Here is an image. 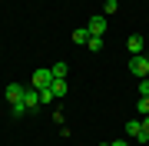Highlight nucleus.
I'll use <instances>...</instances> for the list:
<instances>
[{
  "label": "nucleus",
  "instance_id": "1",
  "mask_svg": "<svg viewBox=\"0 0 149 146\" xmlns=\"http://www.w3.org/2000/svg\"><path fill=\"white\" fill-rule=\"evenodd\" d=\"M129 73H136L139 80H143V76H149V57H146V53L133 57V60H129Z\"/></svg>",
  "mask_w": 149,
  "mask_h": 146
},
{
  "label": "nucleus",
  "instance_id": "2",
  "mask_svg": "<svg viewBox=\"0 0 149 146\" xmlns=\"http://www.w3.org/2000/svg\"><path fill=\"white\" fill-rule=\"evenodd\" d=\"M50 83H53V70H37V73L30 76V87L33 90H47Z\"/></svg>",
  "mask_w": 149,
  "mask_h": 146
},
{
  "label": "nucleus",
  "instance_id": "3",
  "mask_svg": "<svg viewBox=\"0 0 149 146\" xmlns=\"http://www.w3.org/2000/svg\"><path fill=\"white\" fill-rule=\"evenodd\" d=\"M23 93H27V87H23V83H7V100H10V103H20Z\"/></svg>",
  "mask_w": 149,
  "mask_h": 146
},
{
  "label": "nucleus",
  "instance_id": "4",
  "mask_svg": "<svg viewBox=\"0 0 149 146\" xmlns=\"http://www.w3.org/2000/svg\"><path fill=\"white\" fill-rule=\"evenodd\" d=\"M126 50H129V53H133V57H139V53H143V50H146V40L139 37V33H133V37L126 40Z\"/></svg>",
  "mask_w": 149,
  "mask_h": 146
},
{
  "label": "nucleus",
  "instance_id": "5",
  "mask_svg": "<svg viewBox=\"0 0 149 146\" xmlns=\"http://www.w3.org/2000/svg\"><path fill=\"white\" fill-rule=\"evenodd\" d=\"M23 103H27V110H37V106H43V100H40V90L27 87V93H23Z\"/></svg>",
  "mask_w": 149,
  "mask_h": 146
},
{
  "label": "nucleus",
  "instance_id": "6",
  "mask_svg": "<svg viewBox=\"0 0 149 146\" xmlns=\"http://www.w3.org/2000/svg\"><path fill=\"white\" fill-rule=\"evenodd\" d=\"M86 30H90V37H103V33H106V20H103V17H93V20L86 23Z\"/></svg>",
  "mask_w": 149,
  "mask_h": 146
},
{
  "label": "nucleus",
  "instance_id": "7",
  "mask_svg": "<svg viewBox=\"0 0 149 146\" xmlns=\"http://www.w3.org/2000/svg\"><path fill=\"white\" fill-rule=\"evenodd\" d=\"M123 130H126V136L139 140V136H143V119H126V126H123Z\"/></svg>",
  "mask_w": 149,
  "mask_h": 146
},
{
  "label": "nucleus",
  "instance_id": "8",
  "mask_svg": "<svg viewBox=\"0 0 149 146\" xmlns=\"http://www.w3.org/2000/svg\"><path fill=\"white\" fill-rule=\"evenodd\" d=\"M50 90H53V96H56V100H63L70 87H66V80H56V76H53V83H50Z\"/></svg>",
  "mask_w": 149,
  "mask_h": 146
},
{
  "label": "nucleus",
  "instance_id": "9",
  "mask_svg": "<svg viewBox=\"0 0 149 146\" xmlns=\"http://www.w3.org/2000/svg\"><path fill=\"white\" fill-rule=\"evenodd\" d=\"M86 40H90V30H86V27H76V30H73V43L86 47Z\"/></svg>",
  "mask_w": 149,
  "mask_h": 146
},
{
  "label": "nucleus",
  "instance_id": "10",
  "mask_svg": "<svg viewBox=\"0 0 149 146\" xmlns=\"http://www.w3.org/2000/svg\"><path fill=\"white\" fill-rule=\"evenodd\" d=\"M10 113H13V119H20V116H27V103H10Z\"/></svg>",
  "mask_w": 149,
  "mask_h": 146
},
{
  "label": "nucleus",
  "instance_id": "11",
  "mask_svg": "<svg viewBox=\"0 0 149 146\" xmlns=\"http://www.w3.org/2000/svg\"><path fill=\"white\" fill-rule=\"evenodd\" d=\"M103 47H106V43H103V37H90V40H86V50H93V53H100Z\"/></svg>",
  "mask_w": 149,
  "mask_h": 146
},
{
  "label": "nucleus",
  "instance_id": "12",
  "mask_svg": "<svg viewBox=\"0 0 149 146\" xmlns=\"http://www.w3.org/2000/svg\"><path fill=\"white\" fill-rule=\"evenodd\" d=\"M50 70H53V76H56V80H66L70 66H66V63H53V66H50Z\"/></svg>",
  "mask_w": 149,
  "mask_h": 146
},
{
  "label": "nucleus",
  "instance_id": "13",
  "mask_svg": "<svg viewBox=\"0 0 149 146\" xmlns=\"http://www.w3.org/2000/svg\"><path fill=\"white\" fill-rule=\"evenodd\" d=\"M136 113L139 116H149V96H143V100L136 103Z\"/></svg>",
  "mask_w": 149,
  "mask_h": 146
},
{
  "label": "nucleus",
  "instance_id": "14",
  "mask_svg": "<svg viewBox=\"0 0 149 146\" xmlns=\"http://www.w3.org/2000/svg\"><path fill=\"white\" fill-rule=\"evenodd\" d=\"M116 10H119L116 0H106V3H103V13H116Z\"/></svg>",
  "mask_w": 149,
  "mask_h": 146
},
{
  "label": "nucleus",
  "instance_id": "15",
  "mask_svg": "<svg viewBox=\"0 0 149 146\" xmlns=\"http://www.w3.org/2000/svg\"><path fill=\"white\" fill-rule=\"evenodd\" d=\"M139 96H149V76H143V80H139Z\"/></svg>",
  "mask_w": 149,
  "mask_h": 146
},
{
  "label": "nucleus",
  "instance_id": "16",
  "mask_svg": "<svg viewBox=\"0 0 149 146\" xmlns=\"http://www.w3.org/2000/svg\"><path fill=\"white\" fill-rule=\"evenodd\" d=\"M40 100H43V103H53L56 96H53V90H50V87H47V90H40Z\"/></svg>",
  "mask_w": 149,
  "mask_h": 146
},
{
  "label": "nucleus",
  "instance_id": "17",
  "mask_svg": "<svg viewBox=\"0 0 149 146\" xmlns=\"http://www.w3.org/2000/svg\"><path fill=\"white\" fill-rule=\"evenodd\" d=\"M143 133L149 136V116H143Z\"/></svg>",
  "mask_w": 149,
  "mask_h": 146
},
{
  "label": "nucleus",
  "instance_id": "18",
  "mask_svg": "<svg viewBox=\"0 0 149 146\" xmlns=\"http://www.w3.org/2000/svg\"><path fill=\"white\" fill-rule=\"evenodd\" d=\"M109 146H129V143H126V140H113Z\"/></svg>",
  "mask_w": 149,
  "mask_h": 146
}]
</instances>
